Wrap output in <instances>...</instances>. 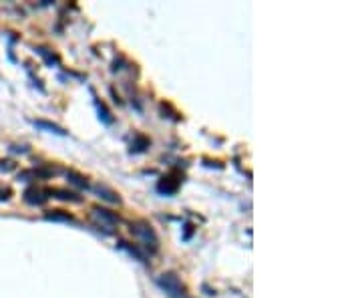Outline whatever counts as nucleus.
Wrapping results in <instances>:
<instances>
[{
    "mask_svg": "<svg viewBox=\"0 0 362 298\" xmlns=\"http://www.w3.org/2000/svg\"><path fill=\"white\" fill-rule=\"evenodd\" d=\"M67 179H69V183L77 185L79 189H89V187H91L89 181H87V178H83V176L77 174V172H69V174H67Z\"/></svg>",
    "mask_w": 362,
    "mask_h": 298,
    "instance_id": "obj_10",
    "label": "nucleus"
},
{
    "mask_svg": "<svg viewBox=\"0 0 362 298\" xmlns=\"http://www.w3.org/2000/svg\"><path fill=\"white\" fill-rule=\"evenodd\" d=\"M179 185H181V179H177L173 174H169V176H163L157 181V191H159V194H163V196H173L175 191L179 189Z\"/></svg>",
    "mask_w": 362,
    "mask_h": 298,
    "instance_id": "obj_4",
    "label": "nucleus"
},
{
    "mask_svg": "<svg viewBox=\"0 0 362 298\" xmlns=\"http://www.w3.org/2000/svg\"><path fill=\"white\" fill-rule=\"evenodd\" d=\"M12 196V189L10 187H4L2 183H0V202H8Z\"/></svg>",
    "mask_w": 362,
    "mask_h": 298,
    "instance_id": "obj_14",
    "label": "nucleus"
},
{
    "mask_svg": "<svg viewBox=\"0 0 362 298\" xmlns=\"http://www.w3.org/2000/svg\"><path fill=\"white\" fill-rule=\"evenodd\" d=\"M0 169H4V172H10V169H14V161H10V159L0 161Z\"/></svg>",
    "mask_w": 362,
    "mask_h": 298,
    "instance_id": "obj_16",
    "label": "nucleus"
},
{
    "mask_svg": "<svg viewBox=\"0 0 362 298\" xmlns=\"http://www.w3.org/2000/svg\"><path fill=\"white\" fill-rule=\"evenodd\" d=\"M34 51H36V53H38L42 59H45V62H47L49 67H53V65H56V62H58V57H56L53 51L45 49V47H38V49H34Z\"/></svg>",
    "mask_w": 362,
    "mask_h": 298,
    "instance_id": "obj_12",
    "label": "nucleus"
},
{
    "mask_svg": "<svg viewBox=\"0 0 362 298\" xmlns=\"http://www.w3.org/2000/svg\"><path fill=\"white\" fill-rule=\"evenodd\" d=\"M93 220L101 228H107V232H111V228L117 226V222H119V218L115 214H111L109 209H103V208H93Z\"/></svg>",
    "mask_w": 362,
    "mask_h": 298,
    "instance_id": "obj_3",
    "label": "nucleus"
},
{
    "mask_svg": "<svg viewBox=\"0 0 362 298\" xmlns=\"http://www.w3.org/2000/svg\"><path fill=\"white\" fill-rule=\"evenodd\" d=\"M97 109H99V117H101V121H103V123H107V125H111V123H113V117H111L109 109L105 107L103 103H99V101H97Z\"/></svg>",
    "mask_w": 362,
    "mask_h": 298,
    "instance_id": "obj_13",
    "label": "nucleus"
},
{
    "mask_svg": "<svg viewBox=\"0 0 362 298\" xmlns=\"http://www.w3.org/2000/svg\"><path fill=\"white\" fill-rule=\"evenodd\" d=\"M45 218H47V220H51V222H75L71 214H67V211H60V209L47 211Z\"/></svg>",
    "mask_w": 362,
    "mask_h": 298,
    "instance_id": "obj_11",
    "label": "nucleus"
},
{
    "mask_svg": "<svg viewBox=\"0 0 362 298\" xmlns=\"http://www.w3.org/2000/svg\"><path fill=\"white\" fill-rule=\"evenodd\" d=\"M149 145H151L149 137H145V135L137 133V135H135V139H133V143H131V153H143Z\"/></svg>",
    "mask_w": 362,
    "mask_h": 298,
    "instance_id": "obj_9",
    "label": "nucleus"
},
{
    "mask_svg": "<svg viewBox=\"0 0 362 298\" xmlns=\"http://www.w3.org/2000/svg\"><path fill=\"white\" fill-rule=\"evenodd\" d=\"M47 196H49V198L62 200V202H73V204H81V202H83V198L77 194V191L62 189V187H51V189H47Z\"/></svg>",
    "mask_w": 362,
    "mask_h": 298,
    "instance_id": "obj_6",
    "label": "nucleus"
},
{
    "mask_svg": "<svg viewBox=\"0 0 362 298\" xmlns=\"http://www.w3.org/2000/svg\"><path fill=\"white\" fill-rule=\"evenodd\" d=\"M157 286L169 296V298H181L185 294V288L181 284V278L175 272H163L157 278Z\"/></svg>",
    "mask_w": 362,
    "mask_h": 298,
    "instance_id": "obj_2",
    "label": "nucleus"
},
{
    "mask_svg": "<svg viewBox=\"0 0 362 298\" xmlns=\"http://www.w3.org/2000/svg\"><path fill=\"white\" fill-rule=\"evenodd\" d=\"M131 232L135 234L137 240H139V244H141L149 254H155V252L159 250V238H157V234H155L153 226L149 224V222H135V224L131 226Z\"/></svg>",
    "mask_w": 362,
    "mask_h": 298,
    "instance_id": "obj_1",
    "label": "nucleus"
},
{
    "mask_svg": "<svg viewBox=\"0 0 362 298\" xmlns=\"http://www.w3.org/2000/svg\"><path fill=\"white\" fill-rule=\"evenodd\" d=\"M10 151H20V153H27L28 149H27V147H18V145H14V147H10Z\"/></svg>",
    "mask_w": 362,
    "mask_h": 298,
    "instance_id": "obj_17",
    "label": "nucleus"
},
{
    "mask_svg": "<svg viewBox=\"0 0 362 298\" xmlns=\"http://www.w3.org/2000/svg\"><path fill=\"white\" fill-rule=\"evenodd\" d=\"M194 224H185V232H183V240H189L191 236H194Z\"/></svg>",
    "mask_w": 362,
    "mask_h": 298,
    "instance_id": "obj_15",
    "label": "nucleus"
},
{
    "mask_svg": "<svg viewBox=\"0 0 362 298\" xmlns=\"http://www.w3.org/2000/svg\"><path fill=\"white\" fill-rule=\"evenodd\" d=\"M89 189H93L95 194H97V198H101V200H105V202H109V204H121L119 194H117L115 189H111L109 185H105V183H95V185H91Z\"/></svg>",
    "mask_w": 362,
    "mask_h": 298,
    "instance_id": "obj_5",
    "label": "nucleus"
},
{
    "mask_svg": "<svg viewBox=\"0 0 362 298\" xmlns=\"http://www.w3.org/2000/svg\"><path fill=\"white\" fill-rule=\"evenodd\" d=\"M34 127H38V129H45L47 133H53V135H60V137H67V131L62 129V127L51 123V121H45V119H34L32 121Z\"/></svg>",
    "mask_w": 362,
    "mask_h": 298,
    "instance_id": "obj_8",
    "label": "nucleus"
},
{
    "mask_svg": "<svg viewBox=\"0 0 362 298\" xmlns=\"http://www.w3.org/2000/svg\"><path fill=\"white\" fill-rule=\"evenodd\" d=\"M23 198H25V202L27 204H30V206H42L47 200H49V196H47V191L45 189H40V187H36V185H32V187H28L25 194H23Z\"/></svg>",
    "mask_w": 362,
    "mask_h": 298,
    "instance_id": "obj_7",
    "label": "nucleus"
}]
</instances>
